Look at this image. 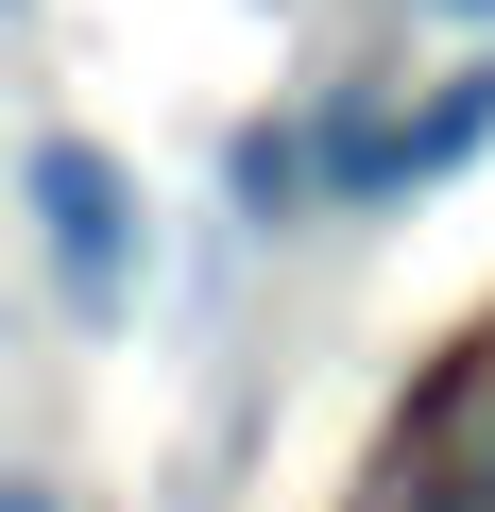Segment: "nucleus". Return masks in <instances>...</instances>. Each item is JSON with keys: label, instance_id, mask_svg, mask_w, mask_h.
Here are the masks:
<instances>
[{"label": "nucleus", "instance_id": "f257e3e1", "mask_svg": "<svg viewBox=\"0 0 495 512\" xmlns=\"http://www.w3.org/2000/svg\"><path fill=\"white\" fill-rule=\"evenodd\" d=\"M18 205L52 222V274H69L86 308H120V274H137V188H120V154H86V137H35Z\"/></svg>", "mask_w": 495, "mask_h": 512}, {"label": "nucleus", "instance_id": "f03ea898", "mask_svg": "<svg viewBox=\"0 0 495 512\" xmlns=\"http://www.w3.org/2000/svg\"><path fill=\"white\" fill-rule=\"evenodd\" d=\"M478 137H495V69H461L410 137H359V154H342V188H427V171H461Z\"/></svg>", "mask_w": 495, "mask_h": 512}, {"label": "nucleus", "instance_id": "7ed1b4c3", "mask_svg": "<svg viewBox=\"0 0 495 512\" xmlns=\"http://www.w3.org/2000/svg\"><path fill=\"white\" fill-rule=\"evenodd\" d=\"M0 512H52V495H0Z\"/></svg>", "mask_w": 495, "mask_h": 512}]
</instances>
